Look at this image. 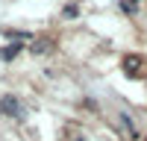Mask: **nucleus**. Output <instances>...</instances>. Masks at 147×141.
Wrapping results in <instances>:
<instances>
[{"instance_id":"obj_1","label":"nucleus","mask_w":147,"mask_h":141,"mask_svg":"<svg viewBox=\"0 0 147 141\" xmlns=\"http://www.w3.org/2000/svg\"><path fill=\"white\" fill-rule=\"evenodd\" d=\"M0 106H3V112H6V115L18 117V121H24V115H27V112H24V106H21V100H18V97H12V94H6V97L0 100Z\"/></svg>"},{"instance_id":"obj_2","label":"nucleus","mask_w":147,"mask_h":141,"mask_svg":"<svg viewBox=\"0 0 147 141\" xmlns=\"http://www.w3.org/2000/svg\"><path fill=\"white\" fill-rule=\"evenodd\" d=\"M18 56V44H12V47H6L3 53H0V59H15Z\"/></svg>"},{"instance_id":"obj_3","label":"nucleus","mask_w":147,"mask_h":141,"mask_svg":"<svg viewBox=\"0 0 147 141\" xmlns=\"http://www.w3.org/2000/svg\"><path fill=\"white\" fill-rule=\"evenodd\" d=\"M0 112H3V106H0Z\"/></svg>"}]
</instances>
